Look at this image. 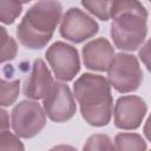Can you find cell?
Here are the masks:
<instances>
[{
	"mask_svg": "<svg viewBox=\"0 0 151 151\" xmlns=\"http://www.w3.org/2000/svg\"><path fill=\"white\" fill-rule=\"evenodd\" d=\"M111 38L116 47L134 51L142 46L147 34V11L139 1H111Z\"/></svg>",
	"mask_w": 151,
	"mask_h": 151,
	"instance_id": "6da1fadb",
	"label": "cell"
},
{
	"mask_svg": "<svg viewBox=\"0 0 151 151\" xmlns=\"http://www.w3.org/2000/svg\"><path fill=\"white\" fill-rule=\"evenodd\" d=\"M73 91L79 103L83 118L92 126H104L112 116L113 98L107 79L99 74L84 73L74 85Z\"/></svg>",
	"mask_w": 151,
	"mask_h": 151,
	"instance_id": "7a4b0ae2",
	"label": "cell"
},
{
	"mask_svg": "<svg viewBox=\"0 0 151 151\" xmlns=\"http://www.w3.org/2000/svg\"><path fill=\"white\" fill-rule=\"evenodd\" d=\"M61 13L63 6L58 1L35 2L17 27L20 44L32 50L45 47L53 37Z\"/></svg>",
	"mask_w": 151,
	"mask_h": 151,
	"instance_id": "3957f363",
	"label": "cell"
},
{
	"mask_svg": "<svg viewBox=\"0 0 151 151\" xmlns=\"http://www.w3.org/2000/svg\"><path fill=\"white\" fill-rule=\"evenodd\" d=\"M106 71L109 84L120 93L136 91L143 80V72L137 58L129 53L116 54Z\"/></svg>",
	"mask_w": 151,
	"mask_h": 151,
	"instance_id": "277c9868",
	"label": "cell"
},
{
	"mask_svg": "<svg viewBox=\"0 0 151 151\" xmlns=\"http://www.w3.org/2000/svg\"><path fill=\"white\" fill-rule=\"evenodd\" d=\"M12 127L18 137L32 138L37 136L46 124V114L40 104L22 100L12 110Z\"/></svg>",
	"mask_w": 151,
	"mask_h": 151,
	"instance_id": "5b68a950",
	"label": "cell"
},
{
	"mask_svg": "<svg viewBox=\"0 0 151 151\" xmlns=\"http://www.w3.org/2000/svg\"><path fill=\"white\" fill-rule=\"evenodd\" d=\"M46 59L52 67L57 79L63 81L72 80L80 70V60L78 51L63 41L52 44L45 53Z\"/></svg>",
	"mask_w": 151,
	"mask_h": 151,
	"instance_id": "8992f818",
	"label": "cell"
},
{
	"mask_svg": "<svg viewBox=\"0 0 151 151\" xmlns=\"http://www.w3.org/2000/svg\"><path fill=\"white\" fill-rule=\"evenodd\" d=\"M76 110V101L70 87L60 81L54 83L48 94L44 98L45 114L53 122L64 123L74 116Z\"/></svg>",
	"mask_w": 151,
	"mask_h": 151,
	"instance_id": "52a82bcc",
	"label": "cell"
},
{
	"mask_svg": "<svg viewBox=\"0 0 151 151\" xmlns=\"http://www.w3.org/2000/svg\"><path fill=\"white\" fill-rule=\"evenodd\" d=\"M98 24L79 8H70L60 24V34L66 40L79 44L92 38L98 32Z\"/></svg>",
	"mask_w": 151,
	"mask_h": 151,
	"instance_id": "ba28073f",
	"label": "cell"
},
{
	"mask_svg": "<svg viewBox=\"0 0 151 151\" xmlns=\"http://www.w3.org/2000/svg\"><path fill=\"white\" fill-rule=\"evenodd\" d=\"M147 111L145 101L137 96H123L114 105V125L122 130H134L140 126Z\"/></svg>",
	"mask_w": 151,
	"mask_h": 151,
	"instance_id": "9c48e42d",
	"label": "cell"
},
{
	"mask_svg": "<svg viewBox=\"0 0 151 151\" xmlns=\"http://www.w3.org/2000/svg\"><path fill=\"white\" fill-rule=\"evenodd\" d=\"M54 81L51 71L47 68L42 59H35L31 73L24 85V94L29 99H44L50 90L52 88Z\"/></svg>",
	"mask_w": 151,
	"mask_h": 151,
	"instance_id": "30bf717a",
	"label": "cell"
},
{
	"mask_svg": "<svg viewBox=\"0 0 151 151\" xmlns=\"http://www.w3.org/2000/svg\"><path fill=\"white\" fill-rule=\"evenodd\" d=\"M114 57V50L105 38L87 42L83 48V60L88 70L106 71Z\"/></svg>",
	"mask_w": 151,
	"mask_h": 151,
	"instance_id": "8fae6325",
	"label": "cell"
},
{
	"mask_svg": "<svg viewBox=\"0 0 151 151\" xmlns=\"http://www.w3.org/2000/svg\"><path fill=\"white\" fill-rule=\"evenodd\" d=\"M114 144L116 151H146V142L138 133H118Z\"/></svg>",
	"mask_w": 151,
	"mask_h": 151,
	"instance_id": "7c38bea8",
	"label": "cell"
},
{
	"mask_svg": "<svg viewBox=\"0 0 151 151\" xmlns=\"http://www.w3.org/2000/svg\"><path fill=\"white\" fill-rule=\"evenodd\" d=\"M20 92V80L0 79V106L12 105Z\"/></svg>",
	"mask_w": 151,
	"mask_h": 151,
	"instance_id": "4fadbf2b",
	"label": "cell"
},
{
	"mask_svg": "<svg viewBox=\"0 0 151 151\" xmlns=\"http://www.w3.org/2000/svg\"><path fill=\"white\" fill-rule=\"evenodd\" d=\"M17 52V41L8 34L5 27L0 26V64L14 59Z\"/></svg>",
	"mask_w": 151,
	"mask_h": 151,
	"instance_id": "5bb4252c",
	"label": "cell"
},
{
	"mask_svg": "<svg viewBox=\"0 0 151 151\" xmlns=\"http://www.w3.org/2000/svg\"><path fill=\"white\" fill-rule=\"evenodd\" d=\"M22 11V4L19 1L0 0V21L4 24H13Z\"/></svg>",
	"mask_w": 151,
	"mask_h": 151,
	"instance_id": "9a60e30c",
	"label": "cell"
},
{
	"mask_svg": "<svg viewBox=\"0 0 151 151\" xmlns=\"http://www.w3.org/2000/svg\"><path fill=\"white\" fill-rule=\"evenodd\" d=\"M83 151H116V149L107 134L96 133L86 140Z\"/></svg>",
	"mask_w": 151,
	"mask_h": 151,
	"instance_id": "2e32d148",
	"label": "cell"
},
{
	"mask_svg": "<svg viewBox=\"0 0 151 151\" xmlns=\"http://www.w3.org/2000/svg\"><path fill=\"white\" fill-rule=\"evenodd\" d=\"M81 5L100 20L106 21L110 19L111 1H81Z\"/></svg>",
	"mask_w": 151,
	"mask_h": 151,
	"instance_id": "e0dca14e",
	"label": "cell"
},
{
	"mask_svg": "<svg viewBox=\"0 0 151 151\" xmlns=\"http://www.w3.org/2000/svg\"><path fill=\"white\" fill-rule=\"evenodd\" d=\"M0 151H25V146L17 134L5 131L0 133Z\"/></svg>",
	"mask_w": 151,
	"mask_h": 151,
	"instance_id": "ac0fdd59",
	"label": "cell"
},
{
	"mask_svg": "<svg viewBox=\"0 0 151 151\" xmlns=\"http://www.w3.org/2000/svg\"><path fill=\"white\" fill-rule=\"evenodd\" d=\"M9 129V117L7 111L0 109V133L7 131Z\"/></svg>",
	"mask_w": 151,
	"mask_h": 151,
	"instance_id": "d6986e66",
	"label": "cell"
},
{
	"mask_svg": "<svg viewBox=\"0 0 151 151\" xmlns=\"http://www.w3.org/2000/svg\"><path fill=\"white\" fill-rule=\"evenodd\" d=\"M139 57H140V59L145 63L146 67L150 68V66H149V41H147V42L142 47V50L139 51Z\"/></svg>",
	"mask_w": 151,
	"mask_h": 151,
	"instance_id": "ffe728a7",
	"label": "cell"
},
{
	"mask_svg": "<svg viewBox=\"0 0 151 151\" xmlns=\"http://www.w3.org/2000/svg\"><path fill=\"white\" fill-rule=\"evenodd\" d=\"M50 151H77V149H74V147L71 146V145L61 144V145H57V146L52 147Z\"/></svg>",
	"mask_w": 151,
	"mask_h": 151,
	"instance_id": "44dd1931",
	"label": "cell"
}]
</instances>
